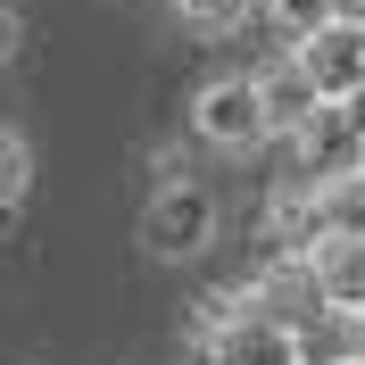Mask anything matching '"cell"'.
I'll use <instances>...</instances> for the list:
<instances>
[{
    "instance_id": "1",
    "label": "cell",
    "mask_w": 365,
    "mask_h": 365,
    "mask_svg": "<svg viewBox=\"0 0 365 365\" xmlns=\"http://www.w3.org/2000/svg\"><path fill=\"white\" fill-rule=\"evenodd\" d=\"M216 241V200H207L200 182H158L150 207H141V250L158 257V266H182V257H200Z\"/></svg>"
},
{
    "instance_id": "2",
    "label": "cell",
    "mask_w": 365,
    "mask_h": 365,
    "mask_svg": "<svg viewBox=\"0 0 365 365\" xmlns=\"http://www.w3.org/2000/svg\"><path fill=\"white\" fill-rule=\"evenodd\" d=\"M191 133H200L207 150H225V158H250L257 141H274L266 100H257V75H216V83H200V100H191Z\"/></svg>"
},
{
    "instance_id": "3",
    "label": "cell",
    "mask_w": 365,
    "mask_h": 365,
    "mask_svg": "<svg viewBox=\"0 0 365 365\" xmlns=\"http://www.w3.org/2000/svg\"><path fill=\"white\" fill-rule=\"evenodd\" d=\"M291 150H299V175H349V166H365V100H324L291 133Z\"/></svg>"
},
{
    "instance_id": "4",
    "label": "cell",
    "mask_w": 365,
    "mask_h": 365,
    "mask_svg": "<svg viewBox=\"0 0 365 365\" xmlns=\"http://www.w3.org/2000/svg\"><path fill=\"white\" fill-rule=\"evenodd\" d=\"M207 365H307V332L282 316H266V307H241V316L207 341Z\"/></svg>"
},
{
    "instance_id": "5",
    "label": "cell",
    "mask_w": 365,
    "mask_h": 365,
    "mask_svg": "<svg viewBox=\"0 0 365 365\" xmlns=\"http://www.w3.org/2000/svg\"><path fill=\"white\" fill-rule=\"evenodd\" d=\"M250 299L266 307V316L299 324V332H316V324L332 316V299H324V274H316V257H274V250H266V266H257Z\"/></svg>"
},
{
    "instance_id": "6",
    "label": "cell",
    "mask_w": 365,
    "mask_h": 365,
    "mask_svg": "<svg viewBox=\"0 0 365 365\" xmlns=\"http://www.w3.org/2000/svg\"><path fill=\"white\" fill-rule=\"evenodd\" d=\"M291 50H299V67L316 75L324 100H357V91H365V25H357V17L316 25V34H307V42H291Z\"/></svg>"
},
{
    "instance_id": "7",
    "label": "cell",
    "mask_w": 365,
    "mask_h": 365,
    "mask_svg": "<svg viewBox=\"0 0 365 365\" xmlns=\"http://www.w3.org/2000/svg\"><path fill=\"white\" fill-rule=\"evenodd\" d=\"M266 241H274V257H316V250H324V200H316V175L282 182V191L266 200Z\"/></svg>"
},
{
    "instance_id": "8",
    "label": "cell",
    "mask_w": 365,
    "mask_h": 365,
    "mask_svg": "<svg viewBox=\"0 0 365 365\" xmlns=\"http://www.w3.org/2000/svg\"><path fill=\"white\" fill-rule=\"evenodd\" d=\"M257 100H266V125H274V133H299V125L324 108V91H316V75L299 67V50L274 58V67H257Z\"/></svg>"
},
{
    "instance_id": "9",
    "label": "cell",
    "mask_w": 365,
    "mask_h": 365,
    "mask_svg": "<svg viewBox=\"0 0 365 365\" xmlns=\"http://www.w3.org/2000/svg\"><path fill=\"white\" fill-rule=\"evenodd\" d=\"M316 274H324L332 316H357L365 307V232H332V241L316 250Z\"/></svg>"
},
{
    "instance_id": "10",
    "label": "cell",
    "mask_w": 365,
    "mask_h": 365,
    "mask_svg": "<svg viewBox=\"0 0 365 365\" xmlns=\"http://www.w3.org/2000/svg\"><path fill=\"white\" fill-rule=\"evenodd\" d=\"M316 200H324V241H332V232H365V166L316 175Z\"/></svg>"
},
{
    "instance_id": "11",
    "label": "cell",
    "mask_w": 365,
    "mask_h": 365,
    "mask_svg": "<svg viewBox=\"0 0 365 365\" xmlns=\"http://www.w3.org/2000/svg\"><path fill=\"white\" fill-rule=\"evenodd\" d=\"M266 17H274L282 42H307L316 25H332V0H266Z\"/></svg>"
},
{
    "instance_id": "12",
    "label": "cell",
    "mask_w": 365,
    "mask_h": 365,
    "mask_svg": "<svg viewBox=\"0 0 365 365\" xmlns=\"http://www.w3.org/2000/svg\"><path fill=\"white\" fill-rule=\"evenodd\" d=\"M25 182H34V150H25V133H9V125H0V207H17Z\"/></svg>"
},
{
    "instance_id": "13",
    "label": "cell",
    "mask_w": 365,
    "mask_h": 365,
    "mask_svg": "<svg viewBox=\"0 0 365 365\" xmlns=\"http://www.w3.org/2000/svg\"><path fill=\"white\" fill-rule=\"evenodd\" d=\"M182 25H200V34H232V25L250 17V0H175Z\"/></svg>"
},
{
    "instance_id": "14",
    "label": "cell",
    "mask_w": 365,
    "mask_h": 365,
    "mask_svg": "<svg viewBox=\"0 0 365 365\" xmlns=\"http://www.w3.org/2000/svg\"><path fill=\"white\" fill-rule=\"evenodd\" d=\"M17 34H25V25H17V9H0V58L17 50Z\"/></svg>"
},
{
    "instance_id": "15",
    "label": "cell",
    "mask_w": 365,
    "mask_h": 365,
    "mask_svg": "<svg viewBox=\"0 0 365 365\" xmlns=\"http://www.w3.org/2000/svg\"><path fill=\"white\" fill-rule=\"evenodd\" d=\"M349 324V357H365V307H357V316H341Z\"/></svg>"
},
{
    "instance_id": "16",
    "label": "cell",
    "mask_w": 365,
    "mask_h": 365,
    "mask_svg": "<svg viewBox=\"0 0 365 365\" xmlns=\"http://www.w3.org/2000/svg\"><path fill=\"white\" fill-rule=\"evenodd\" d=\"M332 17H357L365 25V0H332Z\"/></svg>"
},
{
    "instance_id": "17",
    "label": "cell",
    "mask_w": 365,
    "mask_h": 365,
    "mask_svg": "<svg viewBox=\"0 0 365 365\" xmlns=\"http://www.w3.org/2000/svg\"><path fill=\"white\" fill-rule=\"evenodd\" d=\"M307 365H349V357H341V349H332V357H316V349H307Z\"/></svg>"
},
{
    "instance_id": "18",
    "label": "cell",
    "mask_w": 365,
    "mask_h": 365,
    "mask_svg": "<svg viewBox=\"0 0 365 365\" xmlns=\"http://www.w3.org/2000/svg\"><path fill=\"white\" fill-rule=\"evenodd\" d=\"M349 365H365V357H349Z\"/></svg>"
},
{
    "instance_id": "19",
    "label": "cell",
    "mask_w": 365,
    "mask_h": 365,
    "mask_svg": "<svg viewBox=\"0 0 365 365\" xmlns=\"http://www.w3.org/2000/svg\"><path fill=\"white\" fill-rule=\"evenodd\" d=\"M357 100H365V91H357Z\"/></svg>"
}]
</instances>
